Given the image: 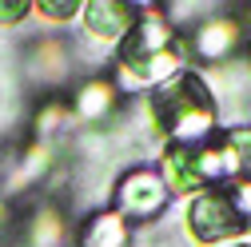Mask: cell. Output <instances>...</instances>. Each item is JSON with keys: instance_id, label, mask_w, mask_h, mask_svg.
<instances>
[{"instance_id": "obj_16", "label": "cell", "mask_w": 251, "mask_h": 247, "mask_svg": "<svg viewBox=\"0 0 251 247\" xmlns=\"http://www.w3.org/2000/svg\"><path fill=\"white\" fill-rule=\"evenodd\" d=\"M151 4L155 0H136V8H144V12H151Z\"/></svg>"}, {"instance_id": "obj_9", "label": "cell", "mask_w": 251, "mask_h": 247, "mask_svg": "<svg viewBox=\"0 0 251 247\" xmlns=\"http://www.w3.org/2000/svg\"><path fill=\"white\" fill-rule=\"evenodd\" d=\"M68 231H64V215L56 207H40L28 223V243L32 247H64Z\"/></svg>"}, {"instance_id": "obj_15", "label": "cell", "mask_w": 251, "mask_h": 247, "mask_svg": "<svg viewBox=\"0 0 251 247\" xmlns=\"http://www.w3.org/2000/svg\"><path fill=\"white\" fill-rule=\"evenodd\" d=\"M227 196H231L235 211L243 215V223L251 227V179H235V183H227Z\"/></svg>"}, {"instance_id": "obj_4", "label": "cell", "mask_w": 251, "mask_h": 247, "mask_svg": "<svg viewBox=\"0 0 251 247\" xmlns=\"http://www.w3.org/2000/svg\"><path fill=\"white\" fill-rule=\"evenodd\" d=\"M80 20H84V32L92 40L120 44L132 32V24L140 20V8H136V0H88Z\"/></svg>"}, {"instance_id": "obj_18", "label": "cell", "mask_w": 251, "mask_h": 247, "mask_svg": "<svg viewBox=\"0 0 251 247\" xmlns=\"http://www.w3.org/2000/svg\"><path fill=\"white\" fill-rule=\"evenodd\" d=\"M227 247H251V243H227Z\"/></svg>"}, {"instance_id": "obj_12", "label": "cell", "mask_w": 251, "mask_h": 247, "mask_svg": "<svg viewBox=\"0 0 251 247\" xmlns=\"http://www.w3.org/2000/svg\"><path fill=\"white\" fill-rule=\"evenodd\" d=\"M48 160H52V148L48 144H32V148H28V156H24V164H20V172H16V183H28V179L44 175L48 172Z\"/></svg>"}, {"instance_id": "obj_6", "label": "cell", "mask_w": 251, "mask_h": 247, "mask_svg": "<svg viewBox=\"0 0 251 247\" xmlns=\"http://www.w3.org/2000/svg\"><path fill=\"white\" fill-rule=\"evenodd\" d=\"M239 40H243V20L239 16H211L192 32V52L200 60L219 64V60H227L239 48Z\"/></svg>"}, {"instance_id": "obj_2", "label": "cell", "mask_w": 251, "mask_h": 247, "mask_svg": "<svg viewBox=\"0 0 251 247\" xmlns=\"http://www.w3.org/2000/svg\"><path fill=\"white\" fill-rule=\"evenodd\" d=\"M183 220H187V231H192L196 243H227V239L247 231L243 215L235 211V203L227 196V183H215V188L196 192Z\"/></svg>"}, {"instance_id": "obj_8", "label": "cell", "mask_w": 251, "mask_h": 247, "mask_svg": "<svg viewBox=\"0 0 251 247\" xmlns=\"http://www.w3.org/2000/svg\"><path fill=\"white\" fill-rule=\"evenodd\" d=\"M116 104V84L112 80H88L80 92H76V116L80 120H104Z\"/></svg>"}, {"instance_id": "obj_1", "label": "cell", "mask_w": 251, "mask_h": 247, "mask_svg": "<svg viewBox=\"0 0 251 247\" xmlns=\"http://www.w3.org/2000/svg\"><path fill=\"white\" fill-rule=\"evenodd\" d=\"M151 132L164 136L168 144H203L215 128V96L200 72H176L172 80L155 84L151 96L144 100Z\"/></svg>"}, {"instance_id": "obj_5", "label": "cell", "mask_w": 251, "mask_h": 247, "mask_svg": "<svg viewBox=\"0 0 251 247\" xmlns=\"http://www.w3.org/2000/svg\"><path fill=\"white\" fill-rule=\"evenodd\" d=\"M160 175L168 192L176 196H196L203 192V172H200V144H168L160 156Z\"/></svg>"}, {"instance_id": "obj_10", "label": "cell", "mask_w": 251, "mask_h": 247, "mask_svg": "<svg viewBox=\"0 0 251 247\" xmlns=\"http://www.w3.org/2000/svg\"><path fill=\"white\" fill-rule=\"evenodd\" d=\"M84 4L88 0H32V12L44 16L48 24H68L84 12Z\"/></svg>"}, {"instance_id": "obj_14", "label": "cell", "mask_w": 251, "mask_h": 247, "mask_svg": "<svg viewBox=\"0 0 251 247\" xmlns=\"http://www.w3.org/2000/svg\"><path fill=\"white\" fill-rule=\"evenodd\" d=\"M32 16V0H0V28H16Z\"/></svg>"}, {"instance_id": "obj_11", "label": "cell", "mask_w": 251, "mask_h": 247, "mask_svg": "<svg viewBox=\"0 0 251 247\" xmlns=\"http://www.w3.org/2000/svg\"><path fill=\"white\" fill-rule=\"evenodd\" d=\"M224 136H227L235 160H239V168H243V179H251V124H235V128H227Z\"/></svg>"}, {"instance_id": "obj_13", "label": "cell", "mask_w": 251, "mask_h": 247, "mask_svg": "<svg viewBox=\"0 0 251 247\" xmlns=\"http://www.w3.org/2000/svg\"><path fill=\"white\" fill-rule=\"evenodd\" d=\"M64 124H72V112L64 104H48L40 116H36V136H52L56 128H64Z\"/></svg>"}, {"instance_id": "obj_7", "label": "cell", "mask_w": 251, "mask_h": 247, "mask_svg": "<svg viewBox=\"0 0 251 247\" xmlns=\"http://www.w3.org/2000/svg\"><path fill=\"white\" fill-rule=\"evenodd\" d=\"M128 220L120 211H96L80 231V247H128Z\"/></svg>"}, {"instance_id": "obj_3", "label": "cell", "mask_w": 251, "mask_h": 247, "mask_svg": "<svg viewBox=\"0 0 251 247\" xmlns=\"http://www.w3.org/2000/svg\"><path fill=\"white\" fill-rule=\"evenodd\" d=\"M168 207V183L151 168H132L116 183V211L124 220H151Z\"/></svg>"}, {"instance_id": "obj_17", "label": "cell", "mask_w": 251, "mask_h": 247, "mask_svg": "<svg viewBox=\"0 0 251 247\" xmlns=\"http://www.w3.org/2000/svg\"><path fill=\"white\" fill-rule=\"evenodd\" d=\"M0 227H4V199H0Z\"/></svg>"}]
</instances>
